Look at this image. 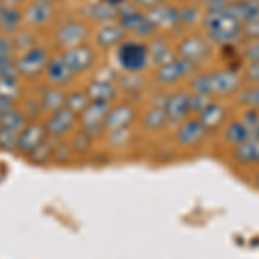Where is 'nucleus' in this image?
I'll use <instances>...</instances> for the list:
<instances>
[{
    "mask_svg": "<svg viewBox=\"0 0 259 259\" xmlns=\"http://www.w3.org/2000/svg\"><path fill=\"white\" fill-rule=\"evenodd\" d=\"M12 41H14V49L21 50V54L26 52L30 49L38 47V40H36V35L31 31H16L12 35Z\"/></svg>",
    "mask_w": 259,
    "mask_h": 259,
    "instance_id": "nucleus-31",
    "label": "nucleus"
},
{
    "mask_svg": "<svg viewBox=\"0 0 259 259\" xmlns=\"http://www.w3.org/2000/svg\"><path fill=\"white\" fill-rule=\"evenodd\" d=\"M45 80L50 87H57V89H64L66 85H69L74 80L76 74L73 73V69L68 66V62L64 61L62 54L57 56H50L47 68L44 71Z\"/></svg>",
    "mask_w": 259,
    "mask_h": 259,
    "instance_id": "nucleus-10",
    "label": "nucleus"
},
{
    "mask_svg": "<svg viewBox=\"0 0 259 259\" xmlns=\"http://www.w3.org/2000/svg\"><path fill=\"white\" fill-rule=\"evenodd\" d=\"M225 139H227L228 144L237 147V145L244 144L245 140L250 139V130L245 126L242 121H233V123H230L227 130H225Z\"/></svg>",
    "mask_w": 259,
    "mask_h": 259,
    "instance_id": "nucleus-26",
    "label": "nucleus"
},
{
    "mask_svg": "<svg viewBox=\"0 0 259 259\" xmlns=\"http://www.w3.org/2000/svg\"><path fill=\"white\" fill-rule=\"evenodd\" d=\"M38 106H40V111H44L47 116L62 109V107L66 106V92L62 89H57V87H49V89L40 95Z\"/></svg>",
    "mask_w": 259,
    "mask_h": 259,
    "instance_id": "nucleus-21",
    "label": "nucleus"
},
{
    "mask_svg": "<svg viewBox=\"0 0 259 259\" xmlns=\"http://www.w3.org/2000/svg\"><path fill=\"white\" fill-rule=\"evenodd\" d=\"M49 59H50L49 52L38 45V47L26 50V52L19 54V56L16 57V69H18L19 76L36 78L44 73L45 68H47Z\"/></svg>",
    "mask_w": 259,
    "mask_h": 259,
    "instance_id": "nucleus-5",
    "label": "nucleus"
},
{
    "mask_svg": "<svg viewBox=\"0 0 259 259\" xmlns=\"http://www.w3.org/2000/svg\"><path fill=\"white\" fill-rule=\"evenodd\" d=\"M21 83L18 78H0V97L16 100L21 94Z\"/></svg>",
    "mask_w": 259,
    "mask_h": 259,
    "instance_id": "nucleus-33",
    "label": "nucleus"
},
{
    "mask_svg": "<svg viewBox=\"0 0 259 259\" xmlns=\"http://www.w3.org/2000/svg\"><path fill=\"white\" fill-rule=\"evenodd\" d=\"M245 57H247L250 62H259V41H256L254 45L245 49Z\"/></svg>",
    "mask_w": 259,
    "mask_h": 259,
    "instance_id": "nucleus-37",
    "label": "nucleus"
},
{
    "mask_svg": "<svg viewBox=\"0 0 259 259\" xmlns=\"http://www.w3.org/2000/svg\"><path fill=\"white\" fill-rule=\"evenodd\" d=\"M240 85V78L235 71H220V73L202 74L192 81L195 94L200 95H227L237 90Z\"/></svg>",
    "mask_w": 259,
    "mask_h": 259,
    "instance_id": "nucleus-1",
    "label": "nucleus"
},
{
    "mask_svg": "<svg viewBox=\"0 0 259 259\" xmlns=\"http://www.w3.org/2000/svg\"><path fill=\"white\" fill-rule=\"evenodd\" d=\"M124 35H126V31L119 23H106L100 26V30L95 35V41H97L99 47L111 49L119 45L124 40Z\"/></svg>",
    "mask_w": 259,
    "mask_h": 259,
    "instance_id": "nucleus-20",
    "label": "nucleus"
},
{
    "mask_svg": "<svg viewBox=\"0 0 259 259\" xmlns=\"http://www.w3.org/2000/svg\"><path fill=\"white\" fill-rule=\"evenodd\" d=\"M240 99H242V102L250 104V106H254V107H257V109H259V89L244 92V94L240 95Z\"/></svg>",
    "mask_w": 259,
    "mask_h": 259,
    "instance_id": "nucleus-36",
    "label": "nucleus"
},
{
    "mask_svg": "<svg viewBox=\"0 0 259 259\" xmlns=\"http://www.w3.org/2000/svg\"><path fill=\"white\" fill-rule=\"evenodd\" d=\"M92 142H94V139L80 130V132H76L73 135V139H71V142H69V147L73 152H76V154H85L90 150Z\"/></svg>",
    "mask_w": 259,
    "mask_h": 259,
    "instance_id": "nucleus-34",
    "label": "nucleus"
},
{
    "mask_svg": "<svg viewBox=\"0 0 259 259\" xmlns=\"http://www.w3.org/2000/svg\"><path fill=\"white\" fill-rule=\"evenodd\" d=\"M56 144H57V140H54V139H50V137H47V140H45L44 144H41L40 147L36 149L30 157H28V159H30L31 162H35V164H49V162L54 161Z\"/></svg>",
    "mask_w": 259,
    "mask_h": 259,
    "instance_id": "nucleus-27",
    "label": "nucleus"
},
{
    "mask_svg": "<svg viewBox=\"0 0 259 259\" xmlns=\"http://www.w3.org/2000/svg\"><path fill=\"white\" fill-rule=\"evenodd\" d=\"M87 95H89L90 102H104V104H112V100L118 95V89L111 80H102L97 78L95 81H92L87 87Z\"/></svg>",
    "mask_w": 259,
    "mask_h": 259,
    "instance_id": "nucleus-18",
    "label": "nucleus"
},
{
    "mask_svg": "<svg viewBox=\"0 0 259 259\" xmlns=\"http://www.w3.org/2000/svg\"><path fill=\"white\" fill-rule=\"evenodd\" d=\"M147 49H149V57L159 66L166 64V62L173 59V52H171V49L168 47V44L164 40H154L150 44V47Z\"/></svg>",
    "mask_w": 259,
    "mask_h": 259,
    "instance_id": "nucleus-28",
    "label": "nucleus"
},
{
    "mask_svg": "<svg viewBox=\"0 0 259 259\" xmlns=\"http://www.w3.org/2000/svg\"><path fill=\"white\" fill-rule=\"evenodd\" d=\"M164 111L171 123H180V121L183 123L190 112V95H187L185 92L169 95L164 102Z\"/></svg>",
    "mask_w": 259,
    "mask_h": 259,
    "instance_id": "nucleus-17",
    "label": "nucleus"
},
{
    "mask_svg": "<svg viewBox=\"0 0 259 259\" xmlns=\"http://www.w3.org/2000/svg\"><path fill=\"white\" fill-rule=\"evenodd\" d=\"M0 35H2V30H0Z\"/></svg>",
    "mask_w": 259,
    "mask_h": 259,
    "instance_id": "nucleus-42",
    "label": "nucleus"
},
{
    "mask_svg": "<svg viewBox=\"0 0 259 259\" xmlns=\"http://www.w3.org/2000/svg\"><path fill=\"white\" fill-rule=\"evenodd\" d=\"M61 54H62V57H64V61L68 62L69 68L73 69L74 74L85 73V71L94 68L95 62H97V54H95L94 47H90V45H87V44L66 49V50H62Z\"/></svg>",
    "mask_w": 259,
    "mask_h": 259,
    "instance_id": "nucleus-8",
    "label": "nucleus"
},
{
    "mask_svg": "<svg viewBox=\"0 0 259 259\" xmlns=\"http://www.w3.org/2000/svg\"><path fill=\"white\" fill-rule=\"evenodd\" d=\"M76 124H78V114H74L68 107H62V109L47 116L44 126L50 139L61 140L64 137H68L69 133H73Z\"/></svg>",
    "mask_w": 259,
    "mask_h": 259,
    "instance_id": "nucleus-6",
    "label": "nucleus"
},
{
    "mask_svg": "<svg viewBox=\"0 0 259 259\" xmlns=\"http://www.w3.org/2000/svg\"><path fill=\"white\" fill-rule=\"evenodd\" d=\"M23 21V12L16 7H0V30L2 35H12L18 31L19 23Z\"/></svg>",
    "mask_w": 259,
    "mask_h": 259,
    "instance_id": "nucleus-23",
    "label": "nucleus"
},
{
    "mask_svg": "<svg viewBox=\"0 0 259 259\" xmlns=\"http://www.w3.org/2000/svg\"><path fill=\"white\" fill-rule=\"evenodd\" d=\"M54 12L56 9L50 0H33L23 12V21L33 28H38L47 24L54 18Z\"/></svg>",
    "mask_w": 259,
    "mask_h": 259,
    "instance_id": "nucleus-14",
    "label": "nucleus"
},
{
    "mask_svg": "<svg viewBox=\"0 0 259 259\" xmlns=\"http://www.w3.org/2000/svg\"><path fill=\"white\" fill-rule=\"evenodd\" d=\"M89 104H90V99H89V95H87L85 90H74V92L66 94V106L64 107L71 109L74 114L80 116L83 112V109H85Z\"/></svg>",
    "mask_w": 259,
    "mask_h": 259,
    "instance_id": "nucleus-30",
    "label": "nucleus"
},
{
    "mask_svg": "<svg viewBox=\"0 0 259 259\" xmlns=\"http://www.w3.org/2000/svg\"><path fill=\"white\" fill-rule=\"evenodd\" d=\"M137 111L132 104H116V106L109 107V112L106 116V124H104V133H116L123 132V130H130L132 123L135 121Z\"/></svg>",
    "mask_w": 259,
    "mask_h": 259,
    "instance_id": "nucleus-9",
    "label": "nucleus"
},
{
    "mask_svg": "<svg viewBox=\"0 0 259 259\" xmlns=\"http://www.w3.org/2000/svg\"><path fill=\"white\" fill-rule=\"evenodd\" d=\"M192 68L194 66H190L189 62L183 59H171L166 64L159 66V69L156 73V80L161 85H171V83H177L178 80L185 78L192 71Z\"/></svg>",
    "mask_w": 259,
    "mask_h": 259,
    "instance_id": "nucleus-16",
    "label": "nucleus"
},
{
    "mask_svg": "<svg viewBox=\"0 0 259 259\" xmlns=\"http://www.w3.org/2000/svg\"><path fill=\"white\" fill-rule=\"evenodd\" d=\"M247 31H249V35H250V36H254V38H259V18H257V19L249 21Z\"/></svg>",
    "mask_w": 259,
    "mask_h": 259,
    "instance_id": "nucleus-39",
    "label": "nucleus"
},
{
    "mask_svg": "<svg viewBox=\"0 0 259 259\" xmlns=\"http://www.w3.org/2000/svg\"><path fill=\"white\" fill-rule=\"evenodd\" d=\"M209 99L207 95H200V94H195L194 97H190V111H204L207 106H209Z\"/></svg>",
    "mask_w": 259,
    "mask_h": 259,
    "instance_id": "nucleus-35",
    "label": "nucleus"
},
{
    "mask_svg": "<svg viewBox=\"0 0 259 259\" xmlns=\"http://www.w3.org/2000/svg\"><path fill=\"white\" fill-rule=\"evenodd\" d=\"M206 133L207 130L202 126V123L199 119H185L178 126L175 139L182 147H192V145H197L206 137Z\"/></svg>",
    "mask_w": 259,
    "mask_h": 259,
    "instance_id": "nucleus-15",
    "label": "nucleus"
},
{
    "mask_svg": "<svg viewBox=\"0 0 259 259\" xmlns=\"http://www.w3.org/2000/svg\"><path fill=\"white\" fill-rule=\"evenodd\" d=\"M116 59L126 73H139L149 62V49L135 40L121 41L116 52Z\"/></svg>",
    "mask_w": 259,
    "mask_h": 259,
    "instance_id": "nucleus-3",
    "label": "nucleus"
},
{
    "mask_svg": "<svg viewBox=\"0 0 259 259\" xmlns=\"http://www.w3.org/2000/svg\"><path fill=\"white\" fill-rule=\"evenodd\" d=\"M204 24L209 31L211 40L216 44H230L240 35V21L233 18L227 9L211 11Z\"/></svg>",
    "mask_w": 259,
    "mask_h": 259,
    "instance_id": "nucleus-2",
    "label": "nucleus"
},
{
    "mask_svg": "<svg viewBox=\"0 0 259 259\" xmlns=\"http://www.w3.org/2000/svg\"><path fill=\"white\" fill-rule=\"evenodd\" d=\"M178 52L183 61H187L190 66L202 64L209 57V47L200 36H189L178 45Z\"/></svg>",
    "mask_w": 259,
    "mask_h": 259,
    "instance_id": "nucleus-13",
    "label": "nucleus"
},
{
    "mask_svg": "<svg viewBox=\"0 0 259 259\" xmlns=\"http://www.w3.org/2000/svg\"><path fill=\"white\" fill-rule=\"evenodd\" d=\"M233 157L240 164H259V139H249L244 144L237 145Z\"/></svg>",
    "mask_w": 259,
    "mask_h": 259,
    "instance_id": "nucleus-22",
    "label": "nucleus"
},
{
    "mask_svg": "<svg viewBox=\"0 0 259 259\" xmlns=\"http://www.w3.org/2000/svg\"><path fill=\"white\" fill-rule=\"evenodd\" d=\"M47 132H45L44 123H38V121H28V124L23 128L18 140V145H16V154L23 157H30L36 149L47 140Z\"/></svg>",
    "mask_w": 259,
    "mask_h": 259,
    "instance_id": "nucleus-7",
    "label": "nucleus"
},
{
    "mask_svg": "<svg viewBox=\"0 0 259 259\" xmlns=\"http://www.w3.org/2000/svg\"><path fill=\"white\" fill-rule=\"evenodd\" d=\"M245 73H247L249 80L259 83V62H250V66L247 68V71H245Z\"/></svg>",
    "mask_w": 259,
    "mask_h": 259,
    "instance_id": "nucleus-38",
    "label": "nucleus"
},
{
    "mask_svg": "<svg viewBox=\"0 0 259 259\" xmlns=\"http://www.w3.org/2000/svg\"><path fill=\"white\" fill-rule=\"evenodd\" d=\"M147 19L154 28H171L180 24V11L171 6H159L149 11Z\"/></svg>",
    "mask_w": 259,
    "mask_h": 259,
    "instance_id": "nucleus-19",
    "label": "nucleus"
},
{
    "mask_svg": "<svg viewBox=\"0 0 259 259\" xmlns=\"http://www.w3.org/2000/svg\"><path fill=\"white\" fill-rule=\"evenodd\" d=\"M118 18L119 24L124 28V31H130L139 36H149L154 31V26L150 24L147 16L140 14L133 7H118Z\"/></svg>",
    "mask_w": 259,
    "mask_h": 259,
    "instance_id": "nucleus-12",
    "label": "nucleus"
},
{
    "mask_svg": "<svg viewBox=\"0 0 259 259\" xmlns=\"http://www.w3.org/2000/svg\"><path fill=\"white\" fill-rule=\"evenodd\" d=\"M112 104L104 102H90L83 109V112L78 116V123L81 126V132L90 135L92 139H97L104 133V124H106V116L109 112V107Z\"/></svg>",
    "mask_w": 259,
    "mask_h": 259,
    "instance_id": "nucleus-4",
    "label": "nucleus"
},
{
    "mask_svg": "<svg viewBox=\"0 0 259 259\" xmlns=\"http://www.w3.org/2000/svg\"><path fill=\"white\" fill-rule=\"evenodd\" d=\"M166 123H168V116H166L164 106H154L144 116V128L149 132H159L166 126Z\"/></svg>",
    "mask_w": 259,
    "mask_h": 259,
    "instance_id": "nucleus-25",
    "label": "nucleus"
},
{
    "mask_svg": "<svg viewBox=\"0 0 259 259\" xmlns=\"http://www.w3.org/2000/svg\"><path fill=\"white\" fill-rule=\"evenodd\" d=\"M257 185H259V173H257Z\"/></svg>",
    "mask_w": 259,
    "mask_h": 259,
    "instance_id": "nucleus-41",
    "label": "nucleus"
},
{
    "mask_svg": "<svg viewBox=\"0 0 259 259\" xmlns=\"http://www.w3.org/2000/svg\"><path fill=\"white\" fill-rule=\"evenodd\" d=\"M87 36H89V28L81 21H66L56 31V41L62 50L81 45Z\"/></svg>",
    "mask_w": 259,
    "mask_h": 259,
    "instance_id": "nucleus-11",
    "label": "nucleus"
},
{
    "mask_svg": "<svg viewBox=\"0 0 259 259\" xmlns=\"http://www.w3.org/2000/svg\"><path fill=\"white\" fill-rule=\"evenodd\" d=\"M21 132L19 130L0 126V149L6 150V152H16V145H18Z\"/></svg>",
    "mask_w": 259,
    "mask_h": 259,
    "instance_id": "nucleus-32",
    "label": "nucleus"
},
{
    "mask_svg": "<svg viewBox=\"0 0 259 259\" xmlns=\"http://www.w3.org/2000/svg\"><path fill=\"white\" fill-rule=\"evenodd\" d=\"M0 118H2V116H0Z\"/></svg>",
    "mask_w": 259,
    "mask_h": 259,
    "instance_id": "nucleus-43",
    "label": "nucleus"
},
{
    "mask_svg": "<svg viewBox=\"0 0 259 259\" xmlns=\"http://www.w3.org/2000/svg\"><path fill=\"white\" fill-rule=\"evenodd\" d=\"M90 14L94 19L102 21V23L106 24V23H111L112 19L118 18V7L112 6V4H109L107 0H102V2L94 4V6H92Z\"/></svg>",
    "mask_w": 259,
    "mask_h": 259,
    "instance_id": "nucleus-29",
    "label": "nucleus"
},
{
    "mask_svg": "<svg viewBox=\"0 0 259 259\" xmlns=\"http://www.w3.org/2000/svg\"><path fill=\"white\" fill-rule=\"evenodd\" d=\"M225 119V109L218 104H209L204 111H200L199 121L206 130H216Z\"/></svg>",
    "mask_w": 259,
    "mask_h": 259,
    "instance_id": "nucleus-24",
    "label": "nucleus"
},
{
    "mask_svg": "<svg viewBox=\"0 0 259 259\" xmlns=\"http://www.w3.org/2000/svg\"><path fill=\"white\" fill-rule=\"evenodd\" d=\"M157 2H159V0H137V4H140V6H144V7H149V9L156 7Z\"/></svg>",
    "mask_w": 259,
    "mask_h": 259,
    "instance_id": "nucleus-40",
    "label": "nucleus"
}]
</instances>
